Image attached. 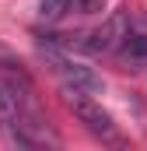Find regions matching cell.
I'll use <instances>...</instances> for the list:
<instances>
[{
    "label": "cell",
    "instance_id": "1",
    "mask_svg": "<svg viewBox=\"0 0 147 151\" xmlns=\"http://www.w3.org/2000/svg\"><path fill=\"white\" fill-rule=\"evenodd\" d=\"M39 53H42V60L53 67V74L63 81V88L67 91H81V95H102V77L95 74L91 67H84V63H77L70 53H67V46H60V42H39Z\"/></svg>",
    "mask_w": 147,
    "mask_h": 151
},
{
    "label": "cell",
    "instance_id": "2",
    "mask_svg": "<svg viewBox=\"0 0 147 151\" xmlns=\"http://www.w3.org/2000/svg\"><path fill=\"white\" fill-rule=\"evenodd\" d=\"M67 91V88H63ZM67 106L74 109V116L84 123V130L88 134H95L98 141H105V144H123V137H119V127L112 123V116L95 102V99H88V95H81V91H67Z\"/></svg>",
    "mask_w": 147,
    "mask_h": 151
},
{
    "label": "cell",
    "instance_id": "3",
    "mask_svg": "<svg viewBox=\"0 0 147 151\" xmlns=\"http://www.w3.org/2000/svg\"><path fill=\"white\" fill-rule=\"evenodd\" d=\"M116 53H123L130 63H140V60H147V35H140V32H126L123 35V42H119V49Z\"/></svg>",
    "mask_w": 147,
    "mask_h": 151
},
{
    "label": "cell",
    "instance_id": "4",
    "mask_svg": "<svg viewBox=\"0 0 147 151\" xmlns=\"http://www.w3.org/2000/svg\"><path fill=\"white\" fill-rule=\"evenodd\" d=\"M74 0H42V7H39V14L46 18V21H60L67 11H70Z\"/></svg>",
    "mask_w": 147,
    "mask_h": 151
},
{
    "label": "cell",
    "instance_id": "5",
    "mask_svg": "<svg viewBox=\"0 0 147 151\" xmlns=\"http://www.w3.org/2000/svg\"><path fill=\"white\" fill-rule=\"evenodd\" d=\"M0 67H4L7 74H25V67H21V60H18V56H14V53H11V49L4 46V42H0Z\"/></svg>",
    "mask_w": 147,
    "mask_h": 151
},
{
    "label": "cell",
    "instance_id": "6",
    "mask_svg": "<svg viewBox=\"0 0 147 151\" xmlns=\"http://www.w3.org/2000/svg\"><path fill=\"white\" fill-rule=\"evenodd\" d=\"M98 4H102V0H84V11H95Z\"/></svg>",
    "mask_w": 147,
    "mask_h": 151
}]
</instances>
